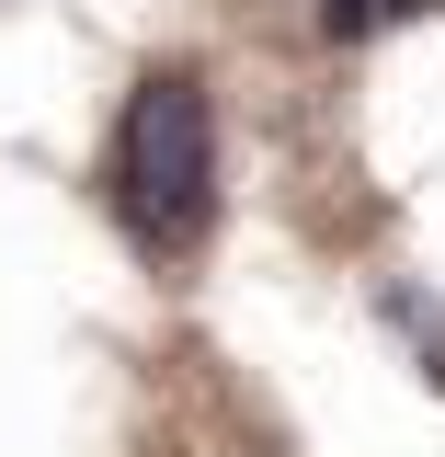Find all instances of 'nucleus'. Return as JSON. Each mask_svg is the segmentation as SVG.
I'll return each instance as SVG.
<instances>
[{
    "mask_svg": "<svg viewBox=\"0 0 445 457\" xmlns=\"http://www.w3.org/2000/svg\"><path fill=\"white\" fill-rule=\"evenodd\" d=\"M320 12V35H342V46H366V35H389V23H411V12H434V0H309Z\"/></svg>",
    "mask_w": 445,
    "mask_h": 457,
    "instance_id": "f03ea898",
    "label": "nucleus"
},
{
    "mask_svg": "<svg viewBox=\"0 0 445 457\" xmlns=\"http://www.w3.org/2000/svg\"><path fill=\"white\" fill-rule=\"evenodd\" d=\"M103 206L126 218L137 252L183 263L206 228H218V104L194 69H149L126 114H114V149H103Z\"/></svg>",
    "mask_w": 445,
    "mask_h": 457,
    "instance_id": "f257e3e1",
    "label": "nucleus"
}]
</instances>
